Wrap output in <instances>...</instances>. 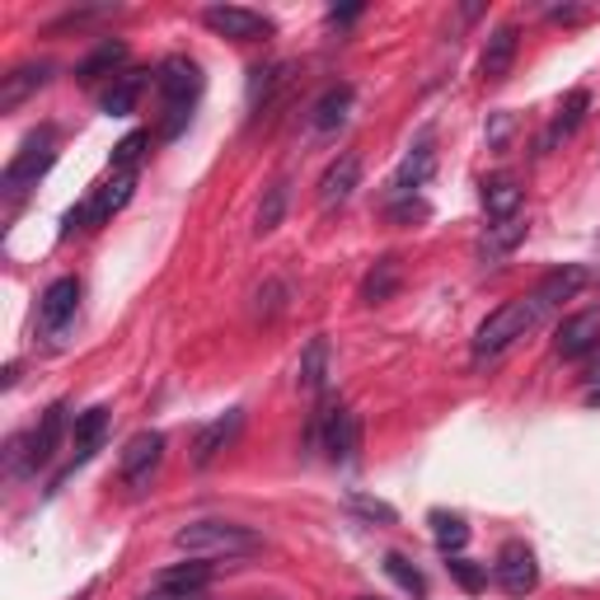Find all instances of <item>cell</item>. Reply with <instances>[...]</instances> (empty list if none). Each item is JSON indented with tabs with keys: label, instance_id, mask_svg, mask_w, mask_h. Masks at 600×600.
<instances>
[{
	"label": "cell",
	"instance_id": "obj_13",
	"mask_svg": "<svg viewBox=\"0 0 600 600\" xmlns=\"http://www.w3.org/2000/svg\"><path fill=\"white\" fill-rule=\"evenodd\" d=\"M516 52H521V29L516 24H498L488 33V43H484V57H479V70H484V80H507V70L511 62H516Z\"/></svg>",
	"mask_w": 600,
	"mask_h": 600
},
{
	"label": "cell",
	"instance_id": "obj_25",
	"mask_svg": "<svg viewBox=\"0 0 600 600\" xmlns=\"http://www.w3.org/2000/svg\"><path fill=\"white\" fill-rule=\"evenodd\" d=\"M291 80V62H273V66H258L249 76V109H268L277 99V90Z\"/></svg>",
	"mask_w": 600,
	"mask_h": 600
},
{
	"label": "cell",
	"instance_id": "obj_23",
	"mask_svg": "<svg viewBox=\"0 0 600 600\" xmlns=\"http://www.w3.org/2000/svg\"><path fill=\"white\" fill-rule=\"evenodd\" d=\"M587 109H591V95H587V90H573L568 99H563L558 118L549 122V132H544V151H554L558 141H568V136L581 127V118H587Z\"/></svg>",
	"mask_w": 600,
	"mask_h": 600
},
{
	"label": "cell",
	"instance_id": "obj_5",
	"mask_svg": "<svg viewBox=\"0 0 600 600\" xmlns=\"http://www.w3.org/2000/svg\"><path fill=\"white\" fill-rule=\"evenodd\" d=\"M132 192H136V174H118V179L103 184L90 202H80L76 211H66V235H76V231H99L103 221H113L118 211L132 202Z\"/></svg>",
	"mask_w": 600,
	"mask_h": 600
},
{
	"label": "cell",
	"instance_id": "obj_37",
	"mask_svg": "<svg viewBox=\"0 0 600 600\" xmlns=\"http://www.w3.org/2000/svg\"><path fill=\"white\" fill-rule=\"evenodd\" d=\"M357 600H376V596H357Z\"/></svg>",
	"mask_w": 600,
	"mask_h": 600
},
{
	"label": "cell",
	"instance_id": "obj_15",
	"mask_svg": "<svg viewBox=\"0 0 600 600\" xmlns=\"http://www.w3.org/2000/svg\"><path fill=\"white\" fill-rule=\"evenodd\" d=\"M47 80H52V66H47V62H24V66H14L10 76L0 80V113H14L29 95H38Z\"/></svg>",
	"mask_w": 600,
	"mask_h": 600
},
{
	"label": "cell",
	"instance_id": "obj_16",
	"mask_svg": "<svg viewBox=\"0 0 600 600\" xmlns=\"http://www.w3.org/2000/svg\"><path fill=\"white\" fill-rule=\"evenodd\" d=\"M352 103H357V90H352V85H329V90L314 99V109H310L314 132H338L347 122V113H352Z\"/></svg>",
	"mask_w": 600,
	"mask_h": 600
},
{
	"label": "cell",
	"instance_id": "obj_29",
	"mask_svg": "<svg viewBox=\"0 0 600 600\" xmlns=\"http://www.w3.org/2000/svg\"><path fill=\"white\" fill-rule=\"evenodd\" d=\"M281 216H287V184H273L268 192H263V202H258V225H254V231L273 235L281 225Z\"/></svg>",
	"mask_w": 600,
	"mask_h": 600
},
{
	"label": "cell",
	"instance_id": "obj_22",
	"mask_svg": "<svg viewBox=\"0 0 600 600\" xmlns=\"http://www.w3.org/2000/svg\"><path fill=\"white\" fill-rule=\"evenodd\" d=\"M324 380H329V343H324V338H310L305 352H300L296 385H300L305 395H324Z\"/></svg>",
	"mask_w": 600,
	"mask_h": 600
},
{
	"label": "cell",
	"instance_id": "obj_3",
	"mask_svg": "<svg viewBox=\"0 0 600 600\" xmlns=\"http://www.w3.org/2000/svg\"><path fill=\"white\" fill-rule=\"evenodd\" d=\"M174 549L188 558H244V554H258L263 540L249 525H235V521H192L174 535Z\"/></svg>",
	"mask_w": 600,
	"mask_h": 600
},
{
	"label": "cell",
	"instance_id": "obj_24",
	"mask_svg": "<svg viewBox=\"0 0 600 600\" xmlns=\"http://www.w3.org/2000/svg\"><path fill=\"white\" fill-rule=\"evenodd\" d=\"M395 291H399V258L385 254L376 268L366 273V281H362V300H366V305H385V300H390Z\"/></svg>",
	"mask_w": 600,
	"mask_h": 600
},
{
	"label": "cell",
	"instance_id": "obj_2",
	"mask_svg": "<svg viewBox=\"0 0 600 600\" xmlns=\"http://www.w3.org/2000/svg\"><path fill=\"white\" fill-rule=\"evenodd\" d=\"M155 90L165 99V122H160V141H179L184 127L192 122V103L202 95V66L192 57H165L155 66Z\"/></svg>",
	"mask_w": 600,
	"mask_h": 600
},
{
	"label": "cell",
	"instance_id": "obj_8",
	"mask_svg": "<svg viewBox=\"0 0 600 600\" xmlns=\"http://www.w3.org/2000/svg\"><path fill=\"white\" fill-rule=\"evenodd\" d=\"M492 577H498V587H502L507 596H531V591L540 587V563H535V554H531V544H521V540L502 544Z\"/></svg>",
	"mask_w": 600,
	"mask_h": 600
},
{
	"label": "cell",
	"instance_id": "obj_30",
	"mask_svg": "<svg viewBox=\"0 0 600 600\" xmlns=\"http://www.w3.org/2000/svg\"><path fill=\"white\" fill-rule=\"evenodd\" d=\"M146 146H151V132H141V127L127 132V136H122L118 146H113V169H118V174H132L136 160L146 155Z\"/></svg>",
	"mask_w": 600,
	"mask_h": 600
},
{
	"label": "cell",
	"instance_id": "obj_27",
	"mask_svg": "<svg viewBox=\"0 0 600 600\" xmlns=\"http://www.w3.org/2000/svg\"><path fill=\"white\" fill-rule=\"evenodd\" d=\"M432 535H436V549L455 558L469 544V525L465 516H451V511H432Z\"/></svg>",
	"mask_w": 600,
	"mask_h": 600
},
{
	"label": "cell",
	"instance_id": "obj_14",
	"mask_svg": "<svg viewBox=\"0 0 600 600\" xmlns=\"http://www.w3.org/2000/svg\"><path fill=\"white\" fill-rule=\"evenodd\" d=\"M357 184H362V155H338L329 169H324V179H320V207L324 211H333V207H343L352 192H357Z\"/></svg>",
	"mask_w": 600,
	"mask_h": 600
},
{
	"label": "cell",
	"instance_id": "obj_1",
	"mask_svg": "<svg viewBox=\"0 0 600 600\" xmlns=\"http://www.w3.org/2000/svg\"><path fill=\"white\" fill-rule=\"evenodd\" d=\"M581 287H587V268H554L549 277H540L535 291H525L516 300H507V305H498L479 324V333H474V362L502 357V352L516 343V338H525L531 329H540V320L558 305V300L577 296Z\"/></svg>",
	"mask_w": 600,
	"mask_h": 600
},
{
	"label": "cell",
	"instance_id": "obj_36",
	"mask_svg": "<svg viewBox=\"0 0 600 600\" xmlns=\"http://www.w3.org/2000/svg\"><path fill=\"white\" fill-rule=\"evenodd\" d=\"M141 600H198L192 591H169V587H155L151 596H141Z\"/></svg>",
	"mask_w": 600,
	"mask_h": 600
},
{
	"label": "cell",
	"instance_id": "obj_33",
	"mask_svg": "<svg viewBox=\"0 0 600 600\" xmlns=\"http://www.w3.org/2000/svg\"><path fill=\"white\" fill-rule=\"evenodd\" d=\"M352 507H357L362 516L380 521V525H395V521H399V511H395L390 502H380V498H362V492H352Z\"/></svg>",
	"mask_w": 600,
	"mask_h": 600
},
{
	"label": "cell",
	"instance_id": "obj_10",
	"mask_svg": "<svg viewBox=\"0 0 600 600\" xmlns=\"http://www.w3.org/2000/svg\"><path fill=\"white\" fill-rule=\"evenodd\" d=\"M596 347H600V310H577L554 333V352L558 357H568V362L587 357V352H596Z\"/></svg>",
	"mask_w": 600,
	"mask_h": 600
},
{
	"label": "cell",
	"instance_id": "obj_31",
	"mask_svg": "<svg viewBox=\"0 0 600 600\" xmlns=\"http://www.w3.org/2000/svg\"><path fill=\"white\" fill-rule=\"evenodd\" d=\"M385 573H390V577H395V581H399V587L409 591V596H418V600L427 596V581H422V573H418V568H413V563L403 558V554H390V558H385Z\"/></svg>",
	"mask_w": 600,
	"mask_h": 600
},
{
	"label": "cell",
	"instance_id": "obj_35",
	"mask_svg": "<svg viewBox=\"0 0 600 600\" xmlns=\"http://www.w3.org/2000/svg\"><path fill=\"white\" fill-rule=\"evenodd\" d=\"M357 14H362V5H333V10H329V20H333V24H352Z\"/></svg>",
	"mask_w": 600,
	"mask_h": 600
},
{
	"label": "cell",
	"instance_id": "obj_12",
	"mask_svg": "<svg viewBox=\"0 0 600 600\" xmlns=\"http://www.w3.org/2000/svg\"><path fill=\"white\" fill-rule=\"evenodd\" d=\"M240 427H244V409H231V413H221V418H211L207 427L192 436V465L198 469H207L216 455L231 446V441L240 436Z\"/></svg>",
	"mask_w": 600,
	"mask_h": 600
},
{
	"label": "cell",
	"instance_id": "obj_32",
	"mask_svg": "<svg viewBox=\"0 0 600 600\" xmlns=\"http://www.w3.org/2000/svg\"><path fill=\"white\" fill-rule=\"evenodd\" d=\"M446 568H451V577L460 581L465 591H484V587H488V568H479V563H469V558H460V554H455Z\"/></svg>",
	"mask_w": 600,
	"mask_h": 600
},
{
	"label": "cell",
	"instance_id": "obj_19",
	"mask_svg": "<svg viewBox=\"0 0 600 600\" xmlns=\"http://www.w3.org/2000/svg\"><path fill=\"white\" fill-rule=\"evenodd\" d=\"M521 202H525V188L511 179V174H498V179L484 184V211L492 221H511L521 216Z\"/></svg>",
	"mask_w": 600,
	"mask_h": 600
},
{
	"label": "cell",
	"instance_id": "obj_9",
	"mask_svg": "<svg viewBox=\"0 0 600 600\" xmlns=\"http://www.w3.org/2000/svg\"><path fill=\"white\" fill-rule=\"evenodd\" d=\"M76 310H80V281L76 277H57L52 287L43 291L38 300V324L47 338H57V333L70 329V320H76Z\"/></svg>",
	"mask_w": 600,
	"mask_h": 600
},
{
	"label": "cell",
	"instance_id": "obj_28",
	"mask_svg": "<svg viewBox=\"0 0 600 600\" xmlns=\"http://www.w3.org/2000/svg\"><path fill=\"white\" fill-rule=\"evenodd\" d=\"M211 581V568L207 563H179V568H165L160 577H155V587H169V591H192L198 596L202 587Z\"/></svg>",
	"mask_w": 600,
	"mask_h": 600
},
{
	"label": "cell",
	"instance_id": "obj_26",
	"mask_svg": "<svg viewBox=\"0 0 600 600\" xmlns=\"http://www.w3.org/2000/svg\"><path fill=\"white\" fill-rule=\"evenodd\" d=\"M109 436V409H90L76 418V465H85Z\"/></svg>",
	"mask_w": 600,
	"mask_h": 600
},
{
	"label": "cell",
	"instance_id": "obj_6",
	"mask_svg": "<svg viewBox=\"0 0 600 600\" xmlns=\"http://www.w3.org/2000/svg\"><path fill=\"white\" fill-rule=\"evenodd\" d=\"M202 24L211 33H221V38H231V43H258V38H268V33H273L268 14L244 10V5H207Z\"/></svg>",
	"mask_w": 600,
	"mask_h": 600
},
{
	"label": "cell",
	"instance_id": "obj_21",
	"mask_svg": "<svg viewBox=\"0 0 600 600\" xmlns=\"http://www.w3.org/2000/svg\"><path fill=\"white\" fill-rule=\"evenodd\" d=\"M525 231H531V225H525L521 216H511V221H492L488 231H484V240H479V258H484V263L507 258V254L525 240Z\"/></svg>",
	"mask_w": 600,
	"mask_h": 600
},
{
	"label": "cell",
	"instance_id": "obj_18",
	"mask_svg": "<svg viewBox=\"0 0 600 600\" xmlns=\"http://www.w3.org/2000/svg\"><path fill=\"white\" fill-rule=\"evenodd\" d=\"M146 80H151V70H122V76L103 90V99H99V109L109 113V118H127V113H136V99H141V90H146Z\"/></svg>",
	"mask_w": 600,
	"mask_h": 600
},
{
	"label": "cell",
	"instance_id": "obj_20",
	"mask_svg": "<svg viewBox=\"0 0 600 600\" xmlns=\"http://www.w3.org/2000/svg\"><path fill=\"white\" fill-rule=\"evenodd\" d=\"M127 66V43H118V38H103L90 57H85L80 66H76V80L80 85H95V80H103V76H113V70H122ZM118 80V76H113Z\"/></svg>",
	"mask_w": 600,
	"mask_h": 600
},
{
	"label": "cell",
	"instance_id": "obj_34",
	"mask_svg": "<svg viewBox=\"0 0 600 600\" xmlns=\"http://www.w3.org/2000/svg\"><path fill=\"white\" fill-rule=\"evenodd\" d=\"M549 20H558V24H581V20H587V10H581V5H554Z\"/></svg>",
	"mask_w": 600,
	"mask_h": 600
},
{
	"label": "cell",
	"instance_id": "obj_17",
	"mask_svg": "<svg viewBox=\"0 0 600 600\" xmlns=\"http://www.w3.org/2000/svg\"><path fill=\"white\" fill-rule=\"evenodd\" d=\"M432 169H436V151H432V136H422L418 146L403 155V165H399V174H395V192H399V198H413V192L427 184Z\"/></svg>",
	"mask_w": 600,
	"mask_h": 600
},
{
	"label": "cell",
	"instance_id": "obj_4",
	"mask_svg": "<svg viewBox=\"0 0 600 600\" xmlns=\"http://www.w3.org/2000/svg\"><path fill=\"white\" fill-rule=\"evenodd\" d=\"M52 160H57V132L43 127L14 151V160L5 165V174H0V184H5V192H24L29 184H38L52 169Z\"/></svg>",
	"mask_w": 600,
	"mask_h": 600
},
{
	"label": "cell",
	"instance_id": "obj_11",
	"mask_svg": "<svg viewBox=\"0 0 600 600\" xmlns=\"http://www.w3.org/2000/svg\"><path fill=\"white\" fill-rule=\"evenodd\" d=\"M62 436H66V403H52V409L43 413L38 427H33V432L24 436V465H29V474H33V469H43V465L52 460V455H57Z\"/></svg>",
	"mask_w": 600,
	"mask_h": 600
},
{
	"label": "cell",
	"instance_id": "obj_7",
	"mask_svg": "<svg viewBox=\"0 0 600 600\" xmlns=\"http://www.w3.org/2000/svg\"><path fill=\"white\" fill-rule=\"evenodd\" d=\"M160 460H165V436L160 432H136L127 446H122V455H118V474L141 492V488H151Z\"/></svg>",
	"mask_w": 600,
	"mask_h": 600
}]
</instances>
